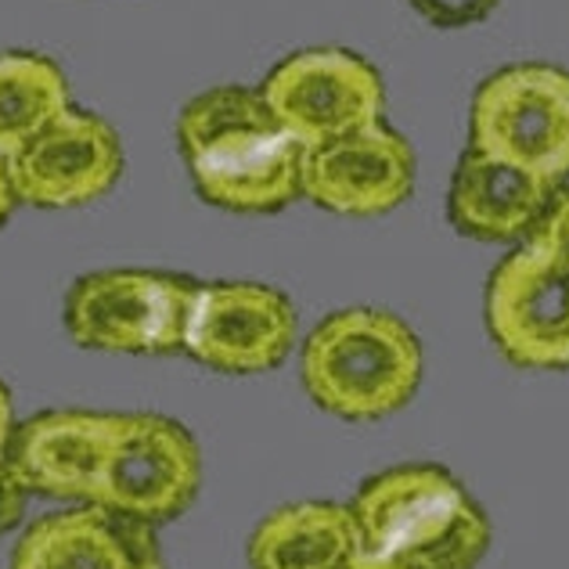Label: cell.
Masks as SVG:
<instances>
[{"label": "cell", "mask_w": 569, "mask_h": 569, "mask_svg": "<svg viewBox=\"0 0 569 569\" xmlns=\"http://www.w3.org/2000/svg\"><path fill=\"white\" fill-rule=\"evenodd\" d=\"M26 498L29 493L22 490V483L11 476V469L4 466V461H0V533H8L22 522Z\"/></svg>", "instance_id": "cell-18"}, {"label": "cell", "mask_w": 569, "mask_h": 569, "mask_svg": "<svg viewBox=\"0 0 569 569\" xmlns=\"http://www.w3.org/2000/svg\"><path fill=\"white\" fill-rule=\"evenodd\" d=\"M69 109V80L51 58L0 54V156H11Z\"/></svg>", "instance_id": "cell-16"}, {"label": "cell", "mask_w": 569, "mask_h": 569, "mask_svg": "<svg viewBox=\"0 0 569 569\" xmlns=\"http://www.w3.org/2000/svg\"><path fill=\"white\" fill-rule=\"evenodd\" d=\"M11 432H14V408H11V393H8V386L0 382V461H4V455H8Z\"/></svg>", "instance_id": "cell-20"}, {"label": "cell", "mask_w": 569, "mask_h": 569, "mask_svg": "<svg viewBox=\"0 0 569 569\" xmlns=\"http://www.w3.org/2000/svg\"><path fill=\"white\" fill-rule=\"evenodd\" d=\"M472 148L559 184L569 173V72L508 66L472 98Z\"/></svg>", "instance_id": "cell-6"}, {"label": "cell", "mask_w": 569, "mask_h": 569, "mask_svg": "<svg viewBox=\"0 0 569 569\" xmlns=\"http://www.w3.org/2000/svg\"><path fill=\"white\" fill-rule=\"evenodd\" d=\"M199 281L167 271H94L66 292V332L83 350L162 357L184 350Z\"/></svg>", "instance_id": "cell-4"}, {"label": "cell", "mask_w": 569, "mask_h": 569, "mask_svg": "<svg viewBox=\"0 0 569 569\" xmlns=\"http://www.w3.org/2000/svg\"><path fill=\"white\" fill-rule=\"evenodd\" d=\"M260 94L303 152L382 123L386 112V87L376 66L342 48L289 54L271 69Z\"/></svg>", "instance_id": "cell-8"}, {"label": "cell", "mask_w": 569, "mask_h": 569, "mask_svg": "<svg viewBox=\"0 0 569 569\" xmlns=\"http://www.w3.org/2000/svg\"><path fill=\"white\" fill-rule=\"evenodd\" d=\"M299 376L321 411L347 422H379L415 397L422 342L397 313L347 307L307 336Z\"/></svg>", "instance_id": "cell-3"}, {"label": "cell", "mask_w": 569, "mask_h": 569, "mask_svg": "<svg viewBox=\"0 0 569 569\" xmlns=\"http://www.w3.org/2000/svg\"><path fill=\"white\" fill-rule=\"evenodd\" d=\"M551 202H556V184L469 148L451 177L447 213L461 234L479 242H512V238L533 234Z\"/></svg>", "instance_id": "cell-14"}, {"label": "cell", "mask_w": 569, "mask_h": 569, "mask_svg": "<svg viewBox=\"0 0 569 569\" xmlns=\"http://www.w3.org/2000/svg\"><path fill=\"white\" fill-rule=\"evenodd\" d=\"M545 228L559 238V242H566L569 246V191L562 194V199H556L551 202V209H548V217L541 220Z\"/></svg>", "instance_id": "cell-19"}, {"label": "cell", "mask_w": 569, "mask_h": 569, "mask_svg": "<svg viewBox=\"0 0 569 569\" xmlns=\"http://www.w3.org/2000/svg\"><path fill=\"white\" fill-rule=\"evenodd\" d=\"M292 299L260 281L199 284L184 328V353L220 376H260L296 347Z\"/></svg>", "instance_id": "cell-9"}, {"label": "cell", "mask_w": 569, "mask_h": 569, "mask_svg": "<svg viewBox=\"0 0 569 569\" xmlns=\"http://www.w3.org/2000/svg\"><path fill=\"white\" fill-rule=\"evenodd\" d=\"M342 569H400V566H393V562H386V559H379V556H368V551H361V556H353Z\"/></svg>", "instance_id": "cell-22"}, {"label": "cell", "mask_w": 569, "mask_h": 569, "mask_svg": "<svg viewBox=\"0 0 569 569\" xmlns=\"http://www.w3.org/2000/svg\"><path fill=\"white\" fill-rule=\"evenodd\" d=\"M415 188V152L403 133L371 123L307 148L299 191L313 206L339 217H382L397 209Z\"/></svg>", "instance_id": "cell-11"}, {"label": "cell", "mask_w": 569, "mask_h": 569, "mask_svg": "<svg viewBox=\"0 0 569 569\" xmlns=\"http://www.w3.org/2000/svg\"><path fill=\"white\" fill-rule=\"evenodd\" d=\"M350 505H281L249 537V569H342L361 556Z\"/></svg>", "instance_id": "cell-15"}, {"label": "cell", "mask_w": 569, "mask_h": 569, "mask_svg": "<svg viewBox=\"0 0 569 569\" xmlns=\"http://www.w3.org/2000/svg\"><path fill=\"white\" fill-rule=\"evenodd\" d=\"M152 562H162L152 522L80 505L29 522L8 569H133Z\"/></svg>", "instance_id": "cell-13"}, {"label": "cell", "mask_w": 569, "mask_h": 569, "mask_svg": "<svg viewBox=\"0 0 569 569\" xmlns=\"http://www.w3.org/2000/svg\"><path fill=\"white\" fill-rule=\"evenodd\" d=\"M133 569H162V562H152V566H133Z\"/></svg>", "instance_id": "cell-23"}, {"label": "cell", "mask_w": 569, "mask_h": 569, "mask_svg": "<svg viewBox=\"0 0 569 569\" xmlns=\"http://www.w3.org/2000/svg\"><path fill=\"white\" fill-rule=\"evenodd\" d=\"M426 22L440 29H461L472 22H483L501 0H408Z\"/></svg>", "instance_id": "cell-17"}, {"label": "cell", "mask_w": 569, "mask_h": 569, "mask_svg": "<svg viewBox=\"0 0 569 569\" xmlns=\"http://www.w3.org/2000/svg\"><path fill=\"white\" fill-rule=\"evenodd\" d=\"M177 144L194 191L228 213H278L303 194V148L249 87L194 94L177 116Z\"/></svg>", "instance_id": "cell-1"}, {"label": "cell", "mask_w": 569, "mask_h": 569, "mask_svg": "<svg viewBox=\"0 0 569 569\" xmlns=\"http://www.w3.org/2000/svg\"><path fill=\"white\" fill-rule=\"evenodd\" d=\"M487 328L516 368H569V246L545 223L493 267Z\"/></svg>", "instance_id": "cell-5"}, {"label": "cell", "mask_w": 569, "mask_h": 569, "mask_svg": "<svg viewBox=\"0 0 569 569\" xmlns=\"http://www.w3.org/2000/svg\"><path fill=\"white\" fill-rule=\"evenodd\" d=\"M14 199L37 209H77L109 194L123 173V144L101 116L69 109L8 156Z\"/></svg>", "instance_id": "cell-10"}, {"label": "cell", "mask_w": 569, "mask_h": 569, "mask_svg": "<svg viewBox=\"0 0 569 569\" xmlns=\"http://www.w3.org/2000/svg\"><path fill=\"white\" fill-rule=\"evenodd\" d=\"M202 487V451L191 432L156 411L116 418L94 505L141 522L184 516Z\"/></svg>", "instance_id": "cell-7"}, {"label": "cell", "mask_w": 569, "mask_h": 569, "mask_svg": "<svg viewBox=\"0 0 569 569\" xmlns=\"http://www.w3.org/2000/svg\"><path fill=\"white\" fill-rule=\"evenodd\" d=\"M116 418L109 411H43L14 422L4 466L26 493L94 505Z\"/></svg>", "instance_id": "cell-12"}, {"label": "cell", "mask_w": 569, "mask_h": 569, "mask_svg": "<svg viewBox=\"0 0 569 569\" xmlns=\"http://www.w3.org/2000/svg\"><path fill=\"white\" fill-rule=\"evenodd\" d=\"M14 206H19V199H14V188H11L8 159L0 156V228H4V223H8V217L14 213Z\"/></svg>", "instance_id": "cell-21"}, {"label": "cell", "mask_w": 569, "mask_h": 569, "mask_svg": "<svg viewBox=\"0 0 569 569\" xmlns=\"http://www.w3.org/2000/svg\"><path fill=\"white\" fill-rule=\"evenodd\" d=\"M361 548L400 569H476L490 519L440 466H393L365 479L350 505Z\"/></svg>", "instance_id": "cell-2"}]
</instances>
